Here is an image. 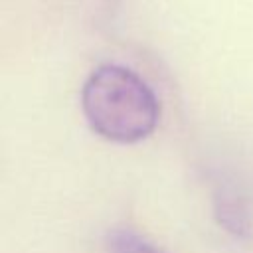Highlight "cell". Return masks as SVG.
Masks as SVG:
<instances>
[{"instance_id": "2", "label": "cell", "mask_w": 253, "mask_h": 253, "mask_svg": "<svg viewBox=\"0 0 253 253\" xmlns=\"http://www.w3.org/2000/svg\"><path fill=\"white\" fill-rule=\"evenodd\" d=\"M109 253H164L132 229H115L109 233Z\"/></svg>"}, {"instance_id": "1", "label": "cell", "mask_w": 253, "mask_h": 253, "mask_svg": "<svg viewBox=\"0 0 253 253\" xmlns=\"http://www.w3.org/2000/svg\"><path fill=\"white\" fill-rule=\"evenodd\" d=\"M81 111L89 128L117 144L148 138L160 121V101L152 87L130 67L103 63L81 87Z\"/></svg>"}]
</instances>
